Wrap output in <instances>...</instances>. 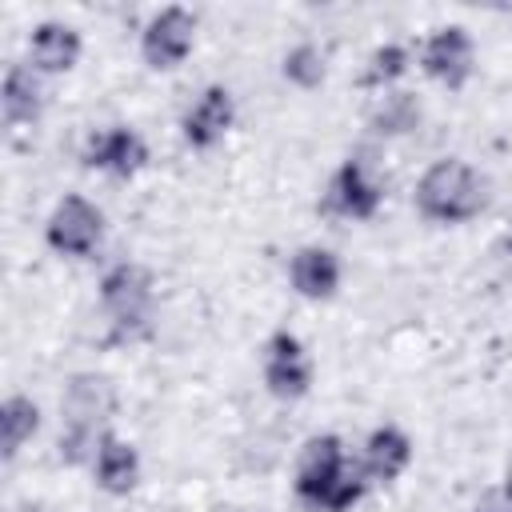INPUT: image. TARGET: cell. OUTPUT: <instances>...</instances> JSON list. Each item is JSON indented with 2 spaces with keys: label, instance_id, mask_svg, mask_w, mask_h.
I'll use <instances>...</instances> for the list:
<instances>
[{
  "label": "cell",
  "instance_id": "obj_1",
  "mask_svg": "<svg viewBox=\"0 0 512 512\" xmlns=\"http://www.w3.org/2000/svg\"><path fill=\"white\" fill-rule=\"evenodd\" d=\"M488 208V180L460 156H444L416 180V212L436 224H464Z\"/></svg>",
  "mask_w": 512,
  "mask_h": 512
},
{
  "label": "cell",
  "instance_id": "obj_2",
  "mask_svg": "<svg viewBox=\"0 0 512 512\" xmlns=\"http://www.w3.org/2000/svg\"><path fill=\"white\" fill-rule=\"evenodd\" d=\"M152 288L156 284H152V272L144 264L124 260V264L104 272L100 304L112 316V328H116L112 336L116 340H132V336H140L148 328V320H152Z\"/></svg>",
  "mask_w": 512,
  "mask_h": 512
},
{
  "label": "cell",
  "instance_id": "obj_3",
  "mask_svg": "<svg viewBox=\"0 0 512 512\" xmlns=\"http://www.w3.org/2000/svg\"><path fill=\"white\" fill-rule=\"evenodd\" d=\"M44 240L60 256H92L104 240V212L88 196L72 192L52 208V216L44 224Z\"/></svg>",
  "mask_w": 512,
  "mask_h": 512
},
{
  "label": "cell",
  "instance_id": "obj_4",
  "mask_svg": "<svg viewBox=\"0 0 512 512\" xmlns=\"http://www.w3.org/2000/svg\"><path fill=\"white\" fill-rule=\"evenodd\" d=\"M192 40H196V16L180 4H168L160 8L148 24H144V36H140V56L148 68L156 72H168L176 64L188 60L192 52Z\"/></svg>",
  "mask_w": 512,
  "mask_h": 512
},
{
  "label": "cell",
  "instance_id": "obj_5",
  "mask_svg": "<svg viewBox=\"0 0 512 512\" xmlns=\"http://www.w3.org/2000/svg\"><path fill=\"white\" fill-rule=\"evenodd\" d=\"M344 468H348L344 440H340V436H332V432H320V436H312V440L300 448L292 488H296V496H300L308 508H316V512H320V504H324L328 488L336 484V476H340Z\"/></svg>",
  "mask_w": 512,
  "mask_h": 512
},
{
  "label": "cell",
  "instance_id": "obj_6",
  "mask_svg": "<svg viewBox=\"0 0 512 512\" xmlns=\"http://www.w3.org/2000/svg\"><path fill=\"white\" fill-rule=\"evenodd\" d=\"M264 384L276 400H300L312 388V364L288 328L272 332L264 344Z\"/></svg>",
  "mask_w": 512,
  "mask_h": 512
},
{
  "label": "cell",
  "instance_id": "obj_7",
  "mask_svg": "<svg viewBox=\"0 0 512 512\" xmlns=\"http://www.w3.org/2000/svg\"><path fill=\"white\" fill-rule=\"evenodd\" d=\"M384 200V184L376 176V168L364 156H348L340 164V172L332 176V192H328V208L348 216V220H372L376 208Z\"/></svg>",
  "mask_w": 512,
  "mask_h": 512
},
{
  "label": "cell",
  "instance_id": "obj_8",
  "mask_svg": "<svg viewBox=\"0 0 512 512\" xmlns=\"http://www.w3.org/2000/svg\"><path fill=\"white\" fill-rule=\"evenodd\" d=\"M116 408V392L108 376L96 372H76L64 384L60 396V412H64V428H80V432H100V424L112 416Z\"/></svg>",
  "mask_w": 512,
  "mask_h": 512
},
{
  "label": "cell",
  "instance_id": "obj_9",
  "mask_svg": "<svg viewBox=\"0 0 512 512\" xmlns=\"http://www.w3.org/2000/svg\"><path fill=\"white\" fill-rule=\"evenodd\" d=\"M144 160H148V144H144L132 128H124V124L100 128V132H92L88 144H84V168L112 172V176H120V180L136 176V172L144 168Z\"/></svg>",
  "mask_w": 512,
  "mask_h": 512
},
{
  "label": "cell",
  "instance_id": "obj_10",
  "mask_svg": "<svg viewBox=\"0 0 512 512\" xmlns=\"http://www.w3.org/2000/svg\"><path fill=\"white\" fill-rule=\"evenodd\" d=\"M420 64L432 80H440L444 88H464V80L472 76V36L460 24L436 28L420 52Z\"/></svg>",
  "mask_w": 512,
  "mask_h": 512
},
{
  "label": "cell",
  "instance_id": "obj_11",
  "mask_svg": "<svg viewBox=\"0 0 512 512\" xmlns=\"http://www.w3.org/2000/svg\"><path fill=\"white\" fill-rule=\"evenodd\" d=\"M232 120H236L232 92H228L224 84H208V88L196 96V104L184 112L180 128H184V140L204 152V148H212V144L224 140V132L232 128Z\"/></svg>",
  "mask_w": 512,
  "mask_h": 512
},
{
  "label": "cell",
  "instance_id": "obj_12",
  "mask_svg": "<svg viewBox=\"0 0 512 512\" xmlns=\"http://www.w3.org/2000/svg\"><path fill=\"white\" fill-rule=\"evenodd\" d=\"M288 280L304 300H328L340 288V260H336V252H328L320 244H308L292 256Z\"/></svg>",
  "mask_w": 512,
  "mask_h": 512
},
{
  "label": "cell",
  "instance_id": "obj_13",
  "mask_svg": "<svg viewBox=\"0 0 512 512\" xmlns=\"http://www.w3.org/2000/svg\"><path fill=\"white\" fill-rule=\"evenodd\" d=\"M28 60L36 72H68L80 60V32L60 20H44L28 36Z\"/></svg>",
  "mask_w": 512,
  "mask_h": 512
},
{
  "label": "cell",
  "instance_id": "obj_14",
  "mask_svg": "<svg viewBox=\"0 0 512 512\" xmlns=\"http://www.w3.org/2000/svg\"><path fill=\"white\" fill-rule=\"evenodd\" d=\"M92 468H96V484L108 496H128L136 488V480H140V456H136V448L128 440L112 436V432H104Z\"/></svg>",
  "mask_w": 512,
  "mask_h": 512
},
{
  "label": "cell",
  "instance_id": "obj_15",
  "mask_svg": "<svg viewBox=\"0 0 512 512\" xmlns=\"http://www.w3.org/2000/svg\"><path fill=\"white\" fill-rule=\"evenodd\" d=\"M412 460V440L396 424H380L364 444V472L372 480H396Z\"/></svg>",
  "mask_w": 512,
  "mask_h": 512
},
{
  "label": "cell",
  "instance_id": "obj_16",
  "mask_svg": "<svg viewBox=\"0 0 512 512\" xmlns=\"http://www.w3.org/2000/svg\"><path fill=\"white\" fill-rule=\"evenodd\" d=\"M40 80L36 68L28 64H8L4 72V88H0V108H4V124H32L40 116Z\"/></svg>",
  "mask_w": 512,
  "mask_h": 512
},
{
  "label": "cell",
  "instance_id": "obj_17",
  "mask_svg": "<svg viewBox=\"0 0 512 512\" xmlns=\"http://www.w3.org/2000/svg\"><path fill=\"white\" fill-rule=\"evenodd\" d=\"M40 428V408L28 396H8L0 408V444H4V460H12Z\"/></svg>",
  "mask_w": 512,
  "mask_h": 512
},
{
  "label": "cell",
  "instance_id": "obj_18",
  "mask_svg": "<svg viewBox=\"0 0 512 512\" xmlns=\"http://www.w3.org/2000/svg\"><path fill=\"white\" fill-rule=\"evenodd\" d=\"M420 124V100L412 92H388L372 112H368V128L372 136H404Z\"/></svg>",
  "mask_w": 512,
  "mask_h": 512
},
{
  "label": "cell",
  "instance_id": "obj_19",
  "mask_svg": "<svg viewBox=\"0 0 512 512\" xmlns=\"http://www.w3.org/2000/svg\"><path fill=\"white\" fill-rule=\"evenodd\" d=\"M404 72H408V48H404V44H380V48L368 56L364 72H360V88H388V84H396Z\"/></svg>",
  "mask_w": 512,
  "mask_h": 512
},
{
  "label": "cell",
  "instance_id": "obj_20",
  "mask_svg": "<svg viewBox=\"0 0 512 512\" xmlns=\"http://www.w3.org/2000/svg\"><path fill=\"white\" fill-rule=\"evenodd\" d=\"M284 80L296 84V88H320L324 84V52L316 44H296L284 52V64H280Z\"/></svg>",
  "mask_w": 512,
  "mask_h": 512
},
{
  "label": "cell",
  "instance_id": "obj_21",
  "mask_svg": "<svg viewBox=\"0 0 512 512\" xmlns=\"http://www.w3.org/2000/svg\"><path fill=\"white\" fill-rule=\"evenodd\" d=\"M364 488H368V472H364V464H348V468L336 476V484L328 488L320 512H348V508L364 496Z\"/></svg>",
  "mask_w": 512,
  "mask_h": 512
},
{
  "label": "cell",
  "instance_id": "obj_22",
  "mask_svg": "<svg viewBox=\"0 0 512 512\" xmlns=\"http://www.w3.org/2000/svg\"><path fill=\"white\" fill-rule=\"evenodd\" d=\"M472 512H512V480H504V484H492V488H484Z\"/></svg>",
  "mask_w": 512,
  "mask_h": 512
},
{
  "label": "cell",
  "instance_id": "obj_23",
  "mask_svg": "<svg viewBox=\"0 0 512 512\" xmlns=\"http://www.w3.org/2000/svg\"><path fill=\"white\" fill-rule=\"evenodd\" d=\"M508 480H512V468H508Z\"/></svg>",
  "mask_w": 512,
  "mask_h": 512
},
{
  "label": "cell",
  "instance_id": "obj_24",
  "mask_svg": "<svg viewBox=\"0 0 512 512\" xmlns=\"http://www.w3.org/2000/svg\"><path fill=\"white\" fill-rule=\"evenodd\" d=\"M228 512H236V508H228Z\"/></svg>",
  "mask_w": 512,
  "mask_h": 512
}]
</instances>
